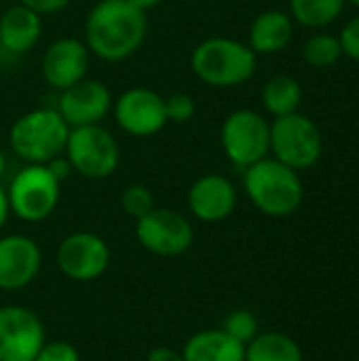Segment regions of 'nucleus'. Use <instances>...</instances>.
<instances>
[{"mask_svg": "<svg viewBox=\"0 0 359 361\" xmlns=\"http://www.w3.org/2000/svg\"><path fill=\"white\" fill-rule=\"evenodd\" d=\"M55 258L63 277L76 283H89L108 271L110 247L104 237L89 231H76L61 239Z\"/></svg>", "mask_w": 359, "mask_h": 361, "instance_id": "11", "label": "nucleus"}, {"mask_svg": "<svg viewBox=\"0 0 359 361\" xmlns=\"http://www.w3.org/2000/svg\"><path fill=\"white\" fill-rule=\"evenodd\" d=\"M220 146L229 163L243 171L271 157V123L252 108L233 110L222 121Z\"/></svg>", "mask_w": 359, "mask_h": 361, "instance_id": "7", "label": "nucleus"}, {"mask_svg": "<svg viewBox=\"0 0 359 361\" xmlns=\"http://www.w3.org/2000/svg\"><path fill=\"white\" fill-rule=\"evenodd\" d=\"M260 97H262L264 110L273 118H277V116L298 112L303 104V87L290 74H275L264 82Z\"/></svg>", "mask_w": 359, "mask_h": 361, "instance_id": "20", "label": "nucleus"}, {"mask_svg": "<svg viewBox=\"0 0 359 361\" xmlns=\"http://www.w3.org/2000/svg\"><path fill=\"white\" fill-rule=\"evenodd\" d=\"M345 4L347 0H290V15L294 23L322 30L343 15Z\"/></svg>", "mask_w": 359, "mask_h": 361, "instance_id": "22", "label": "nucleus"}, {"mask_svg": "<svg viewBox=\"0 0 359 361\" xmlns=\"http://www.w3.org/2000/svg\"><path fill=\"white\" fill-rule=\"evenodd\" d=\"M165 114H167V123L186 125V123H190L195 118L197 104H195L190 93L176 91V93L165 97Z\"/></svg>", "mask_w": 359, "mask_h": 361, "instance_id": "26", "label": "nucleus"}, {"mask_svg": "<svg viewBox=\"0 0 359 361\" xmlns=\"http://www.w3.org/2000/svg\"><path fill=\"white\" fill-rule=\"evenodd\" d=\"M146 361H184V357H182V351L161 345V347H154L148 351Z\"/></svg>", "mask_w": 359, "mask_h": 361, "instance_id": "31", "label": "nucleus"}, {"mask_svg": "<svg viewBox=\"0 0 359 361\" xmlns=\"http://www.w3.org/2000/svg\"><path fill=\"white\" fill-rule=\"evenodd\" d=\"M294 38V19L288 11L267 8L258 13L248 32V44L256 55H275L290 47Z\"/></svg>", "mask_w": 359, "mask_h": 361, "instance_id": "18", "label": "nucleus"}, {"mask_svg": "<svg viewBox=\"0 0 359 361\" xmlns=\"http://www.w3.org/2000/svg\"><path fill=\"white\" fill-rule=\"evenodd\" d=\"M182 357L184 361H245V345L222 328H209L193 334L184 343Z\"/></svg>", "mask_w": 359, "mask_h": 361, "instance_id": "19", "label": "nucleus"}, {"mask_svg": "<svg viewBox=\"0 0 359 361\" xmlns=\"http://www.w3.org/2000/svg\"><path fill=\"white\" fill-rule=\"evenodd\" d=\"M339 40H341L343 55L351 57L353 61H359V15L351 17L345 23V27L339 34Z\"/></svg>", "mask_w": 359, "mask_h": 361, "instance_id": "28", "label": "nucleus"}, {"mask_svg": "<svg viewBox=\"0 0 359 361\" xmlns=\"http://www.w3.org/2000/svg\"><path fill=\"white\" fill-rule=\"evenodd\" d=\"M245 361H303V349L281 332H258L245 345Z\"/></svg>", "mask_w": 359, "mask_h": 361, "instance_id": "21", "label": "nucleus"}, {"mask_svg": "<svg viewBox=\"0 0 359 361\" xmlns=\"http://www.w3.org/2000/svg\"><path fill=\"white\" fill-rule=\"evenodd\" d=\"M114 95L112 91L95 78H83L80 82L59 91L55 110L61 114L70 129L102 125V121L112 112Z\"/></svg>", "mask_w": 359, "mask_h": 361, "instance_id": "13", "label": "nucleus"}, {"mask_svg": "<svg viewBox=\"0 0 359 361\" xmlns=\"http://www.w3.org/2000/svg\"><path fill=\"white\" fill-rule=\"evenodd\" d=\"M44 341V326L32 309L0 307V361H34Z\"/></svg>", "mask_w": 359, "mask_h": 361, "instance_id": "12", "label": "nucleus"}, {"mask_svg": "<svg viewBox=\"0 0 359 361\" xmlns=\"http://www.w3.org/2000/svg\"><path fill=\"white\" fill-rule=\"evenodd\" d=\"M42 27V17L17 2L0 15V47L13 55H25L38 44Z\"/></svg>", "mask_w": 359, "mask_h": 361, "instance_id": "17", "label": "nucleus"}, {"mask_svg": "<svg viewBox=\"0 0 359 361\" xmlns=\"http://www.w3.org/2000/svg\"><path fill=\"white\" fill-rule=\"evenodd\" d=\"M258 66V55L248 42L231 36L203 38L190 51L193 74L214 89H233L248 82Z\"/></svg>", "mask_w": 359, "mask_h": 361, "instance_id": "2", "label": "nucleus"}, {"mask_svg": "<svg viewBox=\"0 0 359 361\" xmlns=\"http://www.w3.org/2000/svg\"><path fill=\"white\" fill-rule=\"evenodd\" d=\"M70 127L55 108H34L8 129V148L23 163L44 165L63 154Z\"/></svg>", "mask_w": 359, "mask_h": 361, "instance_id": "4", "label": "nucleus"}, {"mask_svg": "<svg viewBox=\"0 0 359 361\" xmlns=\"http://www.w3.org/2000/svg\"><path fill=\"white\" fill-rule=\"evenodd\" d=\"M63 154L72 171L87 180H106L121 165V144L104 125L70 129Z\"/></svg>", "mask_w": 359, "mask_h": 361, "instance_id": "8", "label": "nucleus"}, {"mask_svg": "<svg viewBox=\"0 0 359 361\" xmlns=\"http://www.w3.org/2000/svg\"><path fill=\"white\" fill-rule=\"evenodd\" d=\"M89 66H91V53L85 40L74 36H61L53 40L40 59L42 78L55 91H63L87 78Z\"/></svg>", "mask_w": 359, "mask_h": 361, "instance_id": "14", "label": "nucleus"}, {"mask_svg": "<svg viewBox=\"0 0 359 361\" xmlns=\"http://www.w3.org/2000/svg\"><path fill=\"white\" fill-rule=\"evenodd\" d=\"M47 167H49V171L63 184L68 178H70V173H74L72 171V167H70V161L66 159V154H59V157H55V159H51L49 163H44Z\"/></svg>", "mask_w": 359, "mask_h": 361, "instance_id": "30", "label": "nucleus"}, {"mask_svg": "<svg viewBox=\"0 0 359 361\" xmlns=\"http://www.w3.org/2000/svg\"><path fill=\"white\" fill-rule=\"evenodd\" d=\"M116 127L131 137H152L167 125L165 97L150 87L125 89L112 102Z\"/></svg>", "mask_w": 359, "mask_h": 361, "instance_id": "10", "label": "nucleus"}, {"mask_svg": "<svg viewBox=\"0 0 359 361\" xmlns=\"http://www.w3.org/2000/svg\"><path fill=\"white\" fill-rule=\"evenodd\" d=\"M148 36V13L127 0H97L85 17V44L91 55L116 63L133 57Z\"/></svg>", "mask_w": 359, "mask_h": 361, "instance_id": "1", "label": "nucleus"}, {"mask_svg": "<svg viewBox=\"0 0 359 361\" xmlns=\"http://www.w3.org/2000/svg\"><path fill=\"white\" fill-rule=\"evenodd\" d=\"M17 2L23 4V6H28V8H32L40 17H47V15L61 13L72 0H17Z\"/></svg>", "mask_w": 359, "mask_h": 361, "instance_id": "29", "label": "nucleus"}, {"mask_svg": "<svg viewBox=\"0 0 359 361\" xmlns=\"http://www.w3.org/2000/svg\"><path fill=\"white\" fill-rule=\"evenodd\" d=\"M121 209L133 218V220H140L144 218L148 212H152L157 207V201H154V192L146 186V184H129L123 192H121Z\"/></svg>", "mask_w": 359, "mask_h": 361, "instance_id": "24", "label": "nucleus"}, {"mask_svg": "<svg viewBox=\"0 0 359 361\" xmlns=\"http://www.w3.org/2000/svg\"><path fill=\"white\" fill-rule=\"evenodd\" d=\"M237 186L222 173H205L197 178L186 192L188 212L197 220L207 224H216L231 218L237 207Z\"/></svg>", "mask_w": 359, "mask_h": 361, "instance_id": "16", "label": "nucleus"}, {"mask_svg": "<svg viewBox=\"0 0 359 361\" xmlns=\"http://www.w3.org/2000/svg\"><path fill=\"white\" fill-rule=\"evenodd\" d=\"M347 2H349V4H353V6H358V8H359V0H347Z\"/></svg>", "mask_w": 359, "mask_h": 361, "instance_id": "35", "label": "nucleus"}, {"mask_svg": "<svg viewBox=\"0 0 359 361\" xmlns=\"http://www.w3.org/2000/svg\"><path fill=\"white\" fill-rule=\"evenodd\" d=\"M324 137L313 118L300 112L277 116L271 123V157L298 173L320 163Z\"/></svg>", "mask_w": 359, "mask_h": 361, "instance_id": "6", "label": "nucleus"}, {"mask_svg": "<svg viewBox=\"0 0 359 361\" xmlns=\"http://www.w3.org/2000/svg\"><path fill=\"white\" fill-rule=\"evenodd\" d=\"M42 269L40 245L28 235L0 237V290L19 292L28 288Z\"/></svg>", "mask_w": 359, "mask_h": 361, "instance_id": "15", "label": "nucleus"}, {"mask_svg": "<svg viewBox=\"0 0 359 361\" xmlns=\"http://www.w3.org/2000/svg\"><path fill=\"white\" fill-rule=\"evenodd\" d=\"M34 361H80V353L68 341H44Z\"/></svg>", "mask_w": 359, "mask_h": 361, "instance_id": "27", "label": "nucleus"}, {"mask_svg": "<svg viewBox=\"0 0 359 361\" xmlns=\"http://www.w3.org/2000/svg\"><path fill=\"white\" fill-rule=\"evenodd\" d=\"M222 330L226 334H231L235 341H239L241 345H248L256 334H258V319L252 311L248 309H237L233 311L226 319Z\"/></svg>", "mask_w": 359, "mask_h": 361, "instance_id": "25", "label": "nucleus"}, {"mask_svg": "<svg viewBox=\"0 0 359 361\" xmlns=\"http://www.w3.org/2000/svg\"><path fill=\"white\" fill-rule=\"evenodd\" d=\"M127 2L133 4L135 8L144 11V13H148V11H152V8H157V6L163 4V0H127Z\"/></svg>", "mask_w": 359, "mask_h": 361, "instance_id": "33", "label": "nucleus"}, {"mask_svg": "<svg viewBox=\"0 0 359 361\" xmlns=\"http://www.w3.org/2000/svg\"><path fill=\"white\" fill-rule=\"evenodd\" d=\"M135 239L154 256L176 258L193 247L195 228L184 214L167 207H154L144 218L135 220Z\"/></svg>", "mask_w": 359, "mask_h": 361, "instance_id": "9", "label": "nucleus"}, {"mask_svg": "<svg viewBox=\"0 0 359 361\" xmlns=\"http://www.w3.org/2000/svg\"><path fill=\"white\" fill-rule=\"evenodd\" d=\"M303 57L315 70L332 68L343 57L339 36H332V34H326V32L309 36L305 47H303Z\"/></svg>", "mask_w": 359, "mask_h": 361, "instance_id": "23", "label": "nucleus"}, {"mask_svg": "<svg viewBox=\"0 0 359 361\" xmlns=\"http://www.w3.org/2000/svg\"><path fill=\"white\" fill-rule=\"evenodd\" d=\"M8 216H11V207H8V199H6V188L0 186V231L4 228Z\"/></svg>", "mask_w": 359, "mask_h": 361, "instance_id": "32", "label": "nucleus"}, {"mask_svg": "<svg viewBox=\"0 0 359 361\" xmlns=\"http://www.w3.org/2000/svg\"><path fill=\"white\" fill-rule=\"evenodd\" d=\"M4 169H6V157H4V152L0 150V180H2V176H4Z\"/></svg>", "mask_w": 359, "mask_h": 361, "instance_id": "34", "label": "nucleus"}, {"mask_svg": "<svg viewBox=\"0 0 359 361\" xmlns=\"http://www.w3.org/2000/svg\"><path fill=\"white\" fill-rule=\"evenodd\" d=\"M243 190L252 205L271 218L292 216L305 199L300 173L273 157L243 169Z\"/></svg>", "mask_w": 359, "mask_h": 361, "instance_id": "3", "label": "nucleus"}, {"mask_svg": "<svg viewBox=\"0 0 359 361\" xmlns=\"http://www.w3.org/2000/svg\"><path fill=\"white\" fill-rule=\"evenodd\" d=\"M61 182L49 171L47 165L25 163L6 186L11 214L23 222L36 224L53 216L59 205Z\"/></svg>", "mask_w": 359, "mask_h": 361, "instance_id": "5", "label": "nucleus"}]
</instances>
